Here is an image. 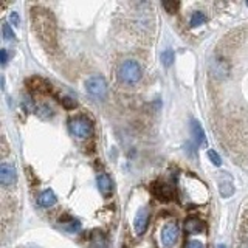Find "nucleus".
I'll return each instance as SVG.
<instances>
[{"label":"nucleus","mask_w":248,"mask_h":248,"mask_svg":"<svg viewBox=\"0 0 248 248\" xmlns=\"http://www.w3.org/2000/svg\"><path fill=\"white\" fill-rule=\"evenodd\" d=\"M31 20H33L34 33L45 48H56V23H54L51 13L44 10V8H34L31 11Z\"/></svg>","instance_id":"nucleus-1"},{"label":"nucleus","mask_w":248,"mask_h":248,"mask_svg":"<svg viewBox=\"0 0 248 248\" xmlns=\"http://www.w3.org/2000/svg\"><path fill=\"white\" fill-rule=\"evenodd\" d=\"M116 75H118L120 81L123 84L134 85V84H137L140 79H141V67H140V64L137 61L127 59V61H124L120 64Z\"/></svg>","instance_id":"nucleus-2"},{"label":"nucleus","mask_w":248,"mask_h":248,"mask_svg":"<svg viewBox=\"0 0 248 248\" xmlns=\"http://www.w3.org/2000/svg\"><path fill=\"white\" fill-rule=\"evenodd\" d=\"M85 89H87V92L90 93V95L96 99H104L107 96V92H108L107 82L103 76L89 78L87 82H85Z\"/></svg>","instance_id":"nucleus-3"},{"label":"nucleus","mask_w":248,"mask_h":248,"mask_svg":"<svg viewBox=\"0 0 248 248\" xmlns=\"http://www.w3.org/2000/svg\"><path fill=\"white\" fill-rule=\"evenodd\" d=\"M70 130L78 138H87L93 134V124L84 116H78V118L70 120Z\"/></svg>","instance_id":"nucleus-4"},{"label":"nucleus","mask_w":248,"mask_h":248,"mask_svg":"<svg viewBox=\"0 0 248 248\" xmlns=\"http://www.w3.org/2000/svg\"><path fill=\"white\" fill-rule=\"evenodd\" d=\"M178 236H180V228L175 220L168 222L161 230V244L170 248L178 242Z\"/></svg>","instance_id":"nucleus-5"},{"label":"nucleus","mask_w":248,"mask_h":248,"mask_svg":"<svg viewBox=\"0 0 248 248\" xmlns=\"http://www.w3.org/2000/svg\"><path fill=\"white\" fill-rule=\"evenodd\" d=\"M17 182V170L10 163H2L0 165V183L5 188H11Z\"/></svg>","instance_id":"nucleus-6"},{"label":"nucleus","mask_w":248,"mask_h":248,"mask_svg":"<svg viewBox=\"0 0 248 248\" xmlns=\"http://www.w3.org/2000/svg\"><path fill=\"white\" fill-rule=\"evenodd\" d=\"M147 222H149V211H147V208H141L134 219V228H135V232L138 236H141L146 231Z\"/></svg>","instance_id":"nucleus-7"},{"label":"nucleus","mask_w":248,"mask_h":248,"mask_svg":"<svg viewBox=\"0 0 248 248\" xmlns=\"http://www.w3.org/2000/svg\"><path fill=\"white\" fill-rule=\"evenodd\" d=\"M152 194L160 200H170L172 199V188L169 185L163 182H155L152 183Z\"/></svg>","instance_id":"nucleus-8"},{"label":"nucleus","mask_w":248,"mask_h":248,"mask_svg":"<svg viewBox=\"0 0 248 248\" xmlns=\"http://www.w3.org/2000/svg\"><path fill=\"white\" fill-rule=\"evenodd\" d=\"M205 230V223L199 217H188L185 220V231L186 234H199Z\"/></svg>","instance_id":"nucleus-9"},{"label":"nucleus","mask_w":248,"mask_h":248,"mask_svg":"<svg viewBox=\"0 0 248 248\" xmlns=\"http://www.w3.org/2000/svg\"><path fill=\"white\" fill-rule=\"evenodd\" d=\"M96 182H98V189L99 192L103 194L104 197H108L112 194L113 191V185H112V180L108 178L107 174H99L98 178H96Z\"/></svg>","instance_id":"nucleus-10"},{"label":"nucleus","mask_w":248,"mask_h":248,"mask_svg":"<svg viewBox=\"0 0 248 248\" xmlns=\"http://www.w3.org/2000/svg\"><path fill=\"white\" fill-rule=\"evenodd\" d=\"M37 203L41 205L42 208H50L56 203V196H54V192L51 189H45L39 194L37 197Z\"/></svg>","instance_id":"nucleus-11"},{"label":"nucleus","mask_w":248,"mask_h":248,"mask_svg":"<svg viewBox=\"0 0 248 248\" xmlns=\"http://www.w3.org/2000/svg\"><path fill=\"white\" fill-rule=\"evenodd\" d=\"M61 227L64 230H67V231H70V232H75V231L79 230L81 225L76 219H73V217L65 216V217H62V219H61Z\"/></svg>","instance_id":"nucleus-12"},{"label":"nucleus","mask_w":248,"mask_h":248,"mask_svg":"<svg viewBox=\"0 0 248 248\" xmlns=\"http://www.w3.org/2000/svg\"><path fill=\"white\" fill-rule=\"evenodd\" d=\"M191 132H192L194 140H196V143H197L199 146L205 143V132H203V129H202L200 123L192 121V123H191Z\"/></svg>","instance_id":"nucleus-13"},{"label":"nucleus","mask_w":248,"mask_h":248,"mask_svg":"<svg viewBox=\"0 0 248 248\" xmlns=\"http://www.w3.org/2000/svg\"><path fill=\"white\" fill-rule=\"evenodd\" d=\"M90 247L92 248H107V240L106 236L101 232H95L90 239Z\"/></svg>","instance_id":"nucleus-14"},{"label":"nucleus","mask_w":248,"mask_h":248,"mask_svg":"<svg viewBox=\"0 0 248 248\" xmlns=\"http://www.w3.org/2000/svg\"><path fill=\"white\" fill-rule=\"evenodd\" d=\"M36 113L41 116V118L48 120V118H51V116H53V108L48 104H39L36 107Z\"/></svg>","instance_id":"nucleus-15"},{"label":"nucleus","mask_w":248,"mask_h":248,"mask_svg":"<svg viewBox=\"0 0 248 248\" xmlns=\"http://www.w3.org/2000/svg\"><path fill=\"white\" fill-rule=\"evenodd\" d=\"M206 22V16L205 13H202V11H196V13H192L191 16V27H199V25H203V23Z\"/></svg>","instance_id":"nucleus-16"},{"label":"nucleus","mask_w":248,"mask_h":248,"mask_svg":"<svg viewBox=\"0 0 248 248\" xmlns=\"http://www.w3.org/2000/svg\"><path fill=\"white\" fill-rule=\"evenodd\" d=\"M213 72L217 75V76H223L228 73V67H227V62L225 61H217V62H213Z\"/></svg>","instance_id":"nucleus-17"},{"label":"nucleus","mask_w":248,"mask_h":248,"mask_svg":"<svg viewBox=\"0 0 248 248\" xmlns=\"http://www.w3.org/2000/svg\"><path fill=\"white\" fill-rule=\"evenodd\" d=\"M161 62L165 64L166 67H169L170 64L174 62V51L170 50V48H168V50H165L161 53Z\"/></svg>","instance_id":"nucleus-18"},{"label":"nucleus","mask_w":248,"mask_h":248,"mask_svg":"<svg viewBox=\"0 0 248 248\" xmlns=\"http://www.w3.org/2000/svg\"><path fill=\"white\" fill-rule=\"evenodd\" d=\"M232 192H234V188H232L231 180H228L227 183H220V194L223 197H230Z\"/></svg>","instance_id":"nucleus-19"},{"label":"nucleus","mask_w":248,"mask_h":248,"mask_svg":"<svg viewBox=\"0 0 248 248\" xmlns=\"http://www.w3.org/2000/svg\"><path fill=\"white\" fill-rule=\"evenodd\" d=\"M163 6H165V10L169 13V14H172L178 10V6H180V3L178 2H163Z\"/></svg>","instance_id":"nucleus-20"},{"label":"nucleus","mask_w":248,"mask_h":248,"mask_svg":"<svg viewBox=\"0 0 248 248\" xmlns=\"http://www.w3.org/2000/svg\"><path fill=\"white\" fill-rule=\"evenodd\" d=\"M208 157H209V160H211L216 166H220L222 160H220V157H219V154H217L214 149H209V151H208Z\"/></svg>","instance_id":"nucleus-21"},{"label":"nucleus","mask_w":248,"mask_h":248,"mask_svg":"<svg viewBox=\"0 0 248 248\" xmlns=\"http://www.w3.org/2000/svg\"><path fill=\"white\" fill-rule=\"evenodd\" d=\"M2 33H3V37L5 39H13L14 37L13 30H11L10 25H8V23H3V25H2Z\"/></svg>","instance_id":"nucleus-22"},{"label":"nucleus","mask_w":248,"mask_h":248,"mask_svg":"<svg viewBox=\"0 0 248 248\" xmlns=\"http://www.w3.org/2000/svg\"><path fill=\"white\" fill-rule=\"evenodd\" d=\"M22 107L25 108V110H33V101H31V98L30 96H25L23 98V101H22Z\"/></svg>","instance_id":"nucleus-23"},{"label":"nucleus","mask_w":248,"mask_h":248,"mask_svg":"<svg viewBox=\"0 0 248 248\" xmlns=\"http://www.w3.org/2000/svg\"><path fill=\"white\" fill-rule=\"evenodd\" d=\"M185 248H205V245L199 242V240H188V242L185 244Z\"/></svg>","instance_id":"nucleus-24"},{"label":"nucleus","mask_w":248,"mask_h":248,"mask_svg":"<svg viewBox=\"0 0 248 248\" xmlns=\"http://www.w3.org/2000/svg\"><path fill=\"white\" fill-rule=\"evenodd\" d=\"M61 103L64 104V107H67V108H73V107L76 106L75 99L68 98V96H64V98H62V101H61Z\"/></svg>","instance_id":"nucleus-25"},{"label":"nucleus","mask_w":248,"mask_h":248,"mask_svg":"<svg viewBox=\"0 0 248 248\" xmlns=\"http://www.w3.org/2000/svg\"><path fill=\"white\" fill-rule=\"evenodd\" d=\"M10 19H11V22L14 23V25H19V16H17V13H11L10 14Z\"/></svg>","instance_id":"nucleus-26"},{"label":"nucleus","mask_w":248,"mask_h":248,"mask_svg":"<svg viewBox=\"0 0 248 248\" xmlns=\"http://www.w3.org/2000/svg\"><path fill=\"white\" fill-rule=\"evenodd\" d=\"M0 58H2V64L5 65V64H6V61H8V53H6L5 48L0 50Z\"/></svg>","instance_id":"nucleus-27"},{"label":"nucleus","mask_w":248,"mask_h":248,"mask_svg":"<svg viewBox=\"0 0 248 248\" xmlns=\"http://www.w3.org/2000/svg\"><path fill=\"white\" fill-rule=\"evenodd\" d=\"M239 248H248V234L244 236V239H242V242H240V247Z\"/></svg>","instance_id":"nucleus-28"},{"label":"nucleus","mask_w":248,"mask_h":248,"mask_svg":"<svg viewBox=\"0 0 248 248\" xmlns=\"http://www.w3.org/2000/svg\"><path fill=\"white\" fill-rule=\"evenodd\" d=\"M219 248H225V247H222V245H220V247H219Z\"/></svg>","instance_id":"nucleus-29"}]
</instances>
